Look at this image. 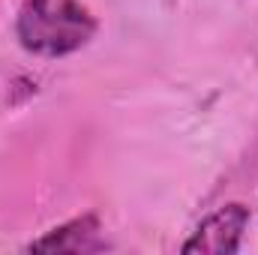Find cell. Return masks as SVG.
<instances>
[{
  "mask_svg": "<svg viewBox=\"0 0 258 255\" xmlns=\"http://www.w3.org/2000/svg\"><path fill=\"white\" fill-rule=\"evenodd\" d=\"M99 30L81 0H24L15 15V36L27 54L66 57L81 51Z\"/></svg>",
  "mask_w": 258,
  "mask_h": 255,
  "instance_id": "6da1fadb",
  "label": "cell"
},
{
  "mask_svg": "<svg viewBox=\"0 0 258 255\" xmlns=\"http://www.w3.org/2000/svg\"><path fill=\"white\" fill-rule=\"evenodd\" d=\"M249 225V207L240 201H228L222 207H216L213 213H207L192 237L180 246V252L186 255H234L240 252L243 243V231Z\"/></svg>",
  "mask_w": 258,
  "mask_h": 255,
  "instance_id": "7a4b0ae2",
  "label": "cell"
},
{
  "mask_svg": "<svg viewBox=\"0 0 258 255\" xmlns=\"http://www.w3.org/2000/svg\"><path fill=\"white\" fill-rule=\"evenodd\" d=\"M102 222L96 213H81L27 243V252H102Z\"/></svg>",
  "mask_w": 258,
  "mask_h": 255,
  "instance_id": "3957f363",
  "label": "cell"
}]
</instances>
